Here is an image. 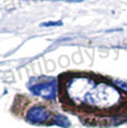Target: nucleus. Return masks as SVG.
Returning <instances> with one entry per match:
<instances>
[{"mask_svg":"<svg viewBox=\"0 0 127 128\" xmlns=\"http://www.w3.org/2000/svg\"><path fill=\"white\" fill-rule=\"evenodd\" d=\"M80 92H74L75 99H79L80 102H85L90 106H110L118 99V92L108 85H96L89 80V85L85 86L82 84Z\"/></svg>","mask_w":127,"mask_h":128,"instance_id":"1","label":"nucleus"},{"mask_svg":"<svg viewBox=\"0 0 127 128\" xmlns=\"http://www.w3.org/2000/svg\"><path fill=\"white\" fill-rule=\"evenodd\" d=\"M27 118L34 122H42L48 118V112L44 107H34L29 110Z\"/></svg>","mask_w":127,"mask_h":128,"instance_id":"2","label":"nucleus"},{"mask_svg":"<svg viewBox=\"0 0 127 128\" xmlns=\"http://www.w3.org/2000/svg\"><path fill=\"white\" fill-rule=\"evenodd\" d=\"M31 90L42 97H49L55 92V88L50 84H40V85L35 86V88H31Z\"/></svg>","mask_w":127,"mask_h":128,"instance_id":"3","label":"nucleus"},{"mask_svg":"<svg viewBox=\"0 0 127 128\" xmlns=\"http://www.w3.org/2000/svg\"><path fill=\"white\" fill-rule=\"evenodd\" d=\"M114 82H115V85H116L117 87H119L120 89H123V90H125V92H127V82L116 79V80H114Z\"/></svg>","mask_w":127,"mask_h":128,"instance_id":"4","label":"nucleus"},{"mask_svg":"<svg viewBox=\"0 0 127 128\" xmlns=\"http://www.w3.org/2000/svg\"><path fill=\"white\" fill-rule=\"evenodd\" d=\"M42 27H52V26H62V21H47V22H42L40 24Z\"/></svg>","mask_w":127,"mask_h":128,"instance_id":"5","label":"nucleus"}]
</instances>
